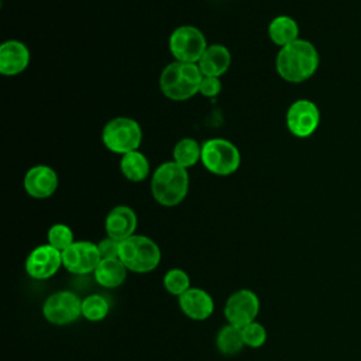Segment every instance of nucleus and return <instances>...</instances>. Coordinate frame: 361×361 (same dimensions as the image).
<instances>
[{
  "instance_id": "14",
  "label": "nucleus",
  "mask_w": 361,
  "mask_h": 361,
  "mask_svg": "<svg viewBox=\"0 0 361 361\" xmlns=\"http://www.w3.org/2000/svg\"><path fill=\"white\" fill-rule=\"evenodd\" d=\"M30 62V51L17 39H7L0 45V73L16 76L25 71Z\"/></svg>"
},
{
  "instance_id": "10",
  "label": "nucleus",
  "mask_w": 361,
  "mask_h": 361,
  "mask_svg": "<svg viewBox=\"0 0 361 361\" xmlns=\"http://www.w3.org/2000/svg\"><path fill=\"white\" fill-rule=\"evenodd\" d=\"M259 312V299L250 289H240L230 295L224 306V316L228 324L238 329L255 322Z\"/></svg>"
},
{
  "instance_id": "20",
  "label": "nucleus",
  "mask_w": 361,
  "mask_h": 361,
  "mask_svg": "<svg viewBox=\"0 0 361 361\" xmlns=\"http://www.w3.org/2000/svg\"><path fill=\"white\" fill-rule=\"evenodd\" d=\"M120 171L126 179L131 182H141L149 175V162L138 149L131 151L121 155Z\"/></svg>"
},
{
  "instance_id": "4",
  "label": "nucleus",
  "mask_w": 361,
  "mask_h": 361,
  "mask_svg": "<svg viewBox=\"0 0 361 361\" xmlns=\"http://www.w3.org/2000/svg\"><path fill=\"white\" fill-rule=\"evenodd\" d=\"M118 259L128 271L145 274L155 269L161 261V250L158 244L145 235H131L120 241Z\"/></svg>"
},
{
  "instance_id": "15",
  "label": "nucleus",
  "mask_w": 361,
  "mask_h": 361,
  "mask_svg": "<svg viewBox=\"0 0 361 361\" xmlns=\"http://www.w3.org/2000/svg\"><path fill=\"white\" fill-rule=\"evenodd\" d=\"M107 237L117 241H124L128 237L134 235L137 228V214L128 206H116L113 207L104 221Z\"/></svg>"
},
{
  "instance_id": "26",
  "label": "nucleus",
  "mask_w": 361,
  "mask_h": 361,
  "mask_svg": "<svg viewBox=\"0 0 361 361\" xmlns=\"http://www.w3.org/2000/svg\"><path fill=\"white\" fill-rule=\"evenodd\" d=\"M241 334H243L244 344L248 347H252V348L261 347L267 340V331H265L264 326L258 322H252V323L247 324L245 327H243Z\"/></svg>"
},
{
  "instance_id": "3",
  "label": "nucleus",
  "mask_w": 361,
  "mask_h": 361,
  "mask_svg": "<svg viewBox=\"0 0 361 361\" xmlns=\"http://www.w3.org/2000/svg\"><path fill=\"white\" fill-rule=\"evenodd\" d=\"M203 75L197 63L172 62L164 68L159 76V87L165 97L182 102L199 93Z\"/></svg>"
},
{
  "instance_id": "11",
  "label": "nucleus",
  "mask_w": 361,
  "mask_h": 361,
  "mask_svg": "<svg viewBox=\"0 0 361 361\" xmlns=\"http://www.w3.org/2000/svg\"><path fill=\"white\" fill-rule=\"evenodd\" d=\"M102 261L97 244L90 241H75L62 251V265L72 274L85 275L94 272Z\"/></svg>"
},
{
  "instance_id": "5",
  "label": "nucleus",
  "mask_w": 361,
  "mask_h": 361,
  "mask_svg": "<svg viewBox=\"0 0 361 361\" xmlns=\"http://www.w3.org/2000/svg\"><path fill=\"white\" fill-rule=\"evenodd\" d=\"M200 162L213 175L228 176L238 169L241 155L231 141L226 138H210L202 145Z\"/></svg>"
},
{
  "instance_id": "2",
  "label": "nucleus",
  "mask_w": 361,
  "mask_h": 361,
  "mask_svg": "<svg viewBox=\"0 0 361 361\" xmlns=\"http://www.w3.org/2000/svg\"><path fill=\"white\" fill-rule=\"evenodd\" d=\"M188 169L175 161L161 164L151 178V193L154 199L166 207L179 204L188 195Z\"/></svg>"
},
{
  "instance_id": "24",
  "label": "nucleus",
  "mask_w": 361,
  "mask_h": 361,
  "mask_svg": "<svg viewBox=\"0 0 361 361\" xmlns=\"http://www.w3.org/2000/svg\"><path fill=\"white\" fill-rule=\"evenodd\" d=\"M189 285H190V279L188 274L179 268L169 269L164 276L165 289L175 296L183 295L190 288Z\"/></svg>"
},
{
  "instance_id": "21",
  "label": "nucleus",
  "mask_w": 361,
  "mask_h": 361,
  "mask_svg": "<svg viewBox=\"0 0 361 361\" xmlns=\"http://www.w3.org/2000/svg\"><path fill=\"white\" fill-rule=\"evenodd\" d=\"M202 157V145L193 138H182L173 148V161L185 169L195 166Z\"/></svg>"
},
{
  "instance_id": "6",
  "label": "nucleus",
  "mask_w": 361,
  "mask_h": 361,
  "mask_svg": "<svg viewBox=\"0 0 361 361\" xmlns=\"http://www.w3.org/2000/svg\"><path fill=\"white\" fill-rule=\"evenodd\" d=\"M141 140V127L130 117H116L110 120L102 131V141L104 147L109 151L120 155L137 151Z\"/></svg>"
},
{
  "instance_id": "18",
  "label": "nucleus",
  "mask_w": 361,
  "mask_h": 361,
  "mask_svg": "<svg viewBox=\"0 0 361 361\" xmlns=\"http://www.w3.org/2000/svg\"><path fill=\"white\" fill-rule=\"evenodd\" d=\"M269 39L278 47H286L299 39V25L289 16H278L268 25Z\"/></svg>"
},
{
  "instance_id": "19",
  "label": "nucleus",
  "mask_w": 361,
  "mask_h": 361,
  "mask_svg": "<svg viewBox=\"0 0 361 361\" xmlns=\"http://www.w3.org/2000/svg\"><path fill=\"white\" fill-rule=\"evenodd\" d=\"M93 274L99 285L104 288H117L124 282L127 268L118 258H109L102 259Z\"/></svg>"
},
{
  "instance_id": "7",
  "label": "nucleus",
  "mask_w": 361,
  "mask_h": 361,
  "mask_svg": "<svg viewBox=\"0 0 361 361\" xmlns=\"http://www.w3.org/2000/svg\"><path fill=\"white\" fill-rule=\"evenodd\" d=\"M206 48L203 32L193 25H180L169 37V51L178 62L197 63Z\"/></svg>"
},
{
  "instance_id": "12",
  "label": "nucleus",
  "mask_w": 361,
  "mask_h": 361,
  "mask_svg": "<svg viewBox=\"0 0 361 361\" xmlns=\"http://www.w3.org/2000/svg\"><path fill=\"white\" fill-rule=\"evenodd\" d=\"M62 265V252L49 244L34 248L25 261V271L34 279H48Z\"/></svg>"
},
{
  "instance_id": "1",
  "label": "nucleus",
  "mask_w": 361,
  "mask_h": 361,
  "mask_svg": "<svg viewBox=\"0 0 361 361\" xmlns=\"http://www.w3.org/2000/svg\"><path fill=\"white\" fill-rule=\"evenodd\" d=\"M319 52L307 39H296L282 47L275 59L278 75L289 83H302L310 79L319 68Z\"/></svg>"
},
{
  "instance_id": "25",
  "label": "nucleus",
  "mask_w": 361,
  "mask_h": 361,
  "mask_svg": "<svg viewBox=\"0 0 361 361\" xmlns=\"http://www.w3.org/2000/svg\"><path fill=\"white\" fill-rule=\"evenodd\" d=\"M73 243V233L66 224L56 223L48 230V244L58 251H65Z\"/></svg>"
},
{
  "instance_id": "8",
  "label": "nucleus",
  "mask_w": 361,
  "mask_h": 361,
  "mask_svg": "<svg viewBox=\"0 0 361 361\" xmlns=\"http://www.w3.org/2000/svg\"><path fill=\"white\" fill-rule=\"evenodd\" d=\"M320 124V110L312 100H295L286 111V127L298 138H307Z\"/></svg>"
},
{
  "instance_id": "9",
  "label": "nucleus",
  "mask_w": 361,
  "mask_h": 361,
  "mask_svg": "<svg viewBox=\"0 0 361 361\" xmlns=\"http://www.w3.org/2000/svg\"><path fill=\"white\" fill-rule=\"evenodd\" d=\"M42 313L52 324H69L82 314V300L68 290L55 292L44 302Z\"/></svg>"
},
{
  "instance_id": "13",
  "label": "nucleus",
  "mask_w": 361,
  "mask_h": 361,
  "mask_svg": "<svg viewBox=\"0 0 361 361\" xmlns=\"http://www.w3.org/2000/svg\"><path fill=\"white\" fill-rule=\"evenodd\" d=\"M58 188V175L48 165H35L24 176V189L34 199H47Z\"/></svg>"
},
{
  "instance_id": "28",
  "label": "nucleus",
  "mask_w": 361,
  "mask_h": 361,
  "mask_svg": "<svg viewBox=\"0 0 361 361\" xmlns=\"http://www.w3.org/2000/svg\"><path fill=\"white\" fill-rule=\"evenodd\" d=\"M221 90V82L219 78H213V76H203L200 87H199V93L206 96V97H214L220 93Z\"/></svg>"
},
{
  "instance_id": "17",
  "label": "nucleus",
  "mask_w": 361,
  "mask_h": 361,
  "mask_svg": "<svg viewBox=\"0 0 361 361\" xmlns=\"http://www.w3.org/2000/svg\"><path fill=\"white\" fill-rule=\"evenodd\" d=\"M231 63L230 51L224 45H207L206 51L200 56L197 66L203 76L220 78L227 72Z\"/></svg>"
},
{
  "instance_id": "27",
  "label": "nucleus",
  "mask_w": 361,
  "mask_h": 361,
  "mask_svg": "<svg viewBox=\"0 0 361 361\" xmlns=\"http://www.w3.org/2000/svg\"><path fill=\"white\" fill-rule=\"evenodd\" d=\"M97 248L100 251L102 259H109V258H118L120 255V241L106 237L97 244Z\"/></svg>"
},
{
  "instance_id": "22",
  "label": "nucleus",
  "mask_w": 361,
  "mask_h": 361,
  "mask_svg": "<svg viewBox=\"0 0 361 361\" xmlns=\"http://www.w3.org/2000/svg\"><path fill=\"white\" fill-rule=\"evenodd\" d=\"M216 343H217V348L220 350V353H223L226 355H233V354L238 353L244 345L241 329L231 326V324L221 327V330L217 334Z\"/></svg>"
},
{
  "instance_id": "23",
  "label": "nucleus",
  "mask_w": 361,
  "mask_h": 361,
  "mask_svg": "<svg viewBox=\"0 0 361 361\" xmlns=\"http://www.w3.org/2000/svg\"><path fill=\"white\" fill-rule=\"evenodd\" d=\"M109 313V302L102 295H90L82 300V316L90 322H99Z\"/></svg>"
},
{
  "instance_id": "16",
  "label": "nucleus",
  "mask_w": 361,
  "mask_h": 361,
  "mask_svg": "<svg viewBox=\"0 0 361 361\" xmlns=\"http://www.w3.org/2000/svg\"><path fill=\"white\" fill-rule=\"evenodd\" d=\"M179 306L182 312L193 320H206L214 310L212 296L199 288H189L179 296Z\"/></svg>"
}]
</instances>
